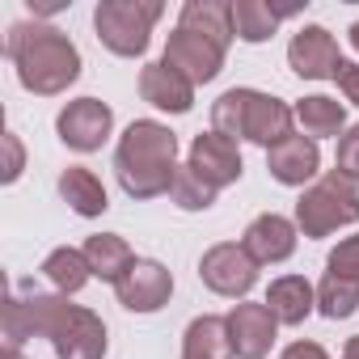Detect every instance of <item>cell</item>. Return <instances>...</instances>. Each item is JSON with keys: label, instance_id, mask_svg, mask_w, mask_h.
<instances>
[{"label": "cell", "instance_id": "1", "mask_svg": "<svg viewBox=\"0 0 359 359\" xmlns=\"http://www.w3.org/2000/svg\"><path fill=\"white\" fill-rule=\"evenodd\" d=\"M5 55L13 60L22 89H30L39 97H60L81 76V51H76V43L64 30L43 26V22H18V26H9Z\"/></svg>", "mask_w": 359, "mask_h": 359}, {"label": "cell", "instance_id": "14", "mask_svg": "<svg viewBox=\"0 0 359 359\" xmlns=\"http://www.w3.org/2000/svg\"><path fill=\"white\" fill-rule=\"evenodd\" d=\"M229 338H233V355L237 359H266L275 338H279V321L266 304H250L241 300L229 313Z\"/></svg>", "mask_w": 359, "mask_h": 359}, {"label": "cell", "instance_id": "30", "mask_svg": "<svg viewBox=\"0 0 359 359\" xmlns=\"http://www.w3.org/2000/svg\"><path fill=\"white\" fill-rule=\"evenodd\" d=\"M22 169H26V152H22V140L13 135V131H5V182H18L22 177Z\"/></svg>", "mask_w": 359, "mask_h": 359}, {"label": "cell", "instance_id": "26", "mask_svg": "<svg viewBox=\"0 0 359 359\" xmlns=\"http://www.w3.org/2000/svg\"><path fill=\"white\" fill-rule=\"evenodd\" d=\"M359 309V279H346V275H321L317 283V313L325 321H342Z\"/></svg>", "mask_w": 359, "mask_h": 359}, {"label": "cell", "instance_id": "3", "mask_svg": "<svg viewBox=\"0 0 359 359\" xmlns=\"http://www.w3.org/2000/svg\"><path fill=\"white\" fill-rule=\"evenodd\" d=\"M292 123L296 110L262 89H229L212 102V131L229 140H250L266 152L292 135Z\"/></svg>", "mask_w": 359, "mask_h": 359}, {"label": "cell", "instance_id": "18", "mask_svg": "<svg viewBox=\"0 0 359 359\" xmlns=\"http://www.w3.org/2000/svg\"><path fill=\"white\" fill-rule=\"evenodd\" d=\"M279 325H304V317L317 309V287L304 279V275H279L262 300Z\"/></svg>", "mask_w": 359, "mask_h": 359}, {"label": "cell", "instance_id": "29", "mask_svg": "<svg viewBox=\"0 0 359 359\" xmlns=\"http://www.w3.org/2000/svg\"><path fill=\"white\" fill-rule=\"evenodd\" d=\"M325 271H330V275L359 279V233H355V237H346V241H338V250H330Z\"/></svg>", "mask_w": 359, "mask_h": 359}, {"label": "cell", "instance_id": "7", "mask_svg": "<svg viewBox=\"0 0 359 359\" xmlns=\"http://www.w3.org/2000/svg\"><path fill=\"white\" fill-rule=\"evenodd\" d=\"M68 296H47L34 287H26V296H9L5 300V351H22L26 338H47Z\"/></svg>", "mask_w": 359, "mask_h": 359}, {"label": "cell", "instance_id": "16", "mask_svg": "<svg viewBox=\"0 0 359 359\" xmlns=\"http://www.w3.org/2000/svg\"><path fill=\"white\" fill-rule=\"evenodd\" d=\"M266 169H271L275 182H283V187H304V182H313L317 169H321V148L304 131L300 135L292 131L283 144H275L266 152Z\"/></svg>", "mask_w": 359, "mask_h": 359}, {"label": "cell", "instance_id": "27", "mask_svg": "<svg viewBox=\"0 0 359 359\" xmlns=\"http://www.w3.org/2000/svg\"><path fill=\"white\" fill-rule=\"evenodd\" d=\"M216 187H208L203 177L191 169V165H177V177H173V187H169V199L182 208V212H208L216 203Z\"/></svg>", "mask_w": 359, "mask_h": 359}, {"label": "cell", "instance_id": "24", "mask_svg": "<svg viewBox=\"0 0 359 359\" xmlns=\"http://www.w3.org/2000/svg\"><path fill=\"white\" fill-rule=\"evenodd\" d=\"M296 123L304 127L309 140L342 135V131H346V110H342V102H334V97H325V93H313V97H300V102H296Z\"/></svg>", "mask_w": 359, "mask_h": 359}, {"label": "cell", "instance_id": "22", "mask_svg": "<svg viewBox=\"0 0 359 359\" xmlns=\"http://www.w3.org/2000/svg\"><path fill=\"white\" fill-rule=\"evenodd\" d=\"M60 195H64V203H68L76 216H85V220H93V216H102V212L110 208L106 187L97 182V173L85 169V165H68V169L60 173Z\"/></svg>", "mask_w": 359, "mask_h": 359}, {"label": "cell", "instance_id": "13", "mask_svg": "<svg viewBox=\"0 0 359 359\" xmlns=\"http://www.w3.org/2000/svg\"><path fill=\"white\" fill-rule=\"evenodd\" d=\"M187 165L203 177L208 187H216V191L233 187L237 177H241V169H245L237 140H229V135H220V131H203V135H195V144H191V161H187Z\"/></svg>", "mask_w": 359, "mask_h": 359}, {"label": "cell", "instance_id": "34", "mask_svg": "<svg viewBox=\"0 0 359 359\" xmlns=\"http://www.w3.org/2000/svg\"><path fill=\"white\" fill-rule=\"evenodd\" d=\"M351 47H355V51H359V22H355V26H351Z\"/></svg>", "mask_w": 359, "mask_h": 359}, {"label": "cell", "instance_id": "12", "mask_svg": "<svg viewBox=\"0 0 359 359\" xmlns=\"http://www.w3.org/2000/svg\"><path fill=\"white\" fill-rule=\"evenodd\" d=\"M287 64L300 81H334L342 68V55L325 26H300L287 43Z\"/></svg>", "mask_w": 359, "mask_h": 359}, {"label": "cell", "instance_id": "21", "mask_svg": "<svg viewBox=\"0 0 359 359\" xmlns=\"http://www.w3.org/2000/svg\"><path fill=\"white\" fill-rule=\"evenodd\" d=\"M81 250H85V258H89L93 279H102V283H118V279L135 266V254H131V245H127L118 233H93Z\"/></svg>", "mask_w": 359, "mask_h": 359}, {"label": "cell", "instance_id": "20", "mask_svg": "<svg viewBox=\"0 0 359 359\" xmlns=\"http://www.w3.org/2000/svg\"><path fill=\"white\" fill-rule=\"evenodd\" d=\"M182 359H233L229 317H216V313L195 317L182 334Z\"/></svg>", "mask_w": 359, "mask_h": 359}, {"label": "cell", "instance_id": "9", "mask_svg": "<svg viewBox=\"0 0 359 359\" xmlns=\"http://www.w3.org/2000/svg\"><path fill=\"white\" fill-rule=\"evenodd\" d=\"M55 131L72 152H97L114 131V110L106 102H97V97H76V102H68L60 110Z\"/></svg>", "mask_w": 359, "mask_h": 359}, {"label": "cell", "instance_id": "23", "mask_svg": "<svg viewBox=\"0 0 359 359\" xmlns=\"http://www.w3.org/2000/svg\"><path fill=\"white\" fill-rule=\"evenodd\" d=\"M43 275L51 279V287H55L60 296H76V292H81V287L93 279L85 250H72V245H60V250H51V254L43 258Z\"/></svg>", "mask_w": 359, "mask_h": 359}, {"label": "cell", "instance_id": "2", "mask_svg": "<svg viewBox=\"0 0 359 359\" xmlns=\"http://www.w3.org/2000/svg\"><path fill=\"white\" fill-rule=\"evenodd\" d=\"M114 173L127 199L169 195L177 177V135L156 118H135L114 148Z\"/></svg>", "mask_w": 359, "mask_h": 359}, {"label": "cell", "instance_id": "5", "mask_svg": "<svg viewBox=\"0 0 359 359\" xmlns=\"http://www.w3.org/2000/svg\"><path fill=\"white\" fill-rule=\"evenodd\" d=\"M161 13H165L161 0H102L93 9V30L106 51L135 60L148 51L152 26L161 22Z\"/></svg>", "mask_w": 359, "mask_h": 359}, {"label": "cell", "instance_id": "11", "mask_svg": "<svg viewBox=\"0 0 359 359\" xmlns=\"http://www.w3.org/2000/svg\"><path fill=\"white\" fill-rule=\"evenodd\" d=\"M114 296L127 313H161L173 296V275L156 258H135V266L114 283Z\"/></svg>", "mask_w": 359, "mask_h": 359}, {"label": "cell", "instance_id": "28", "mask_svg": "<svg viewBox=\"0 0 359 359\" xmlns=\"http://www.w3.org/2000/svg\"><path fill=\"white\" fill-rule=\"evenodd\" d=\"M334 169H338V173H346L351 182H359V123H355V127H346V131L338 135Z\"/></svg>", "mask_w": 359, "mask_h": 359}, {"label": "cell", "instance_id": "15", "mask_svg": "<svg viewBox=\"0 0 359 359\" xmlns=\"http://www.w3.org/2000/svg\"><path fill=\"white\" fill-rule=\"evenodd\" d=\"M296 233H300V229H296L287 216L266 212V216L250 220L241 245H245V254H250L258 266H275V262H287V258L296 254Z\"/></svg>", "mask_w": 359, "mask_h": 359}, {"label": "cell", "instance_id": "17", "mask_svg": "<svg viewBox=\"0 0 359 359\" xmlns=\"http://www.w3.org/2000/svg\"><path fill=\"white\" fill-rule=\"evenodd\" d=\"M140 97L148 106H156V110L187 114L195 106V85L182 72H173L165 60H156V64H144L140 68Z\"/></svg>", "mask_w": 359, "mask_h": 359}, {"label": "cell", "instance_id": "6", "mask_svg": "<svg viewBox=\"0 0 359 359\" xmlns=\"http://www.w3.org/2000/svg\"><path fill=\"white\" fill-rule=\"evenodd\" d=\"M199 279L208 292L229 296V300H245L258 283V262L245 254V245L237 241H220L199 258Z\"/></svg>", "mask_w": 359, "mask_h": 359}, {"label": "cell", "instance_id": "4", "mask_svg": "<svg viewBox=\"0 0 359 359\" xmlns=\"http://www.w3.org/2000/svg\"><path fill=\"white\" fill-rule=\"evenodd\" d=\"M346 224H359V187L346 173L330 169L300 195L296 203V229L304 237H330Z\"/></svg>", "mask_w": 359, "mask_h": 359}, {"label": "cell", "instance_id": "35", "mask_svg": "<svg viewBox=\"0 0 359 359\" xmlns=\"http://www.w3.org/2000/svg\"><path fill=\"white\" fill-rule=\"evenodd\" d=\"M0 359H26L22 351H5V355H0Z\"/></svg>", "mask_w": 359, "mask_h": 359}, {"label": "cell", "instance_id": "33", "mask_svg": "<svg viewBox=\"0 0 359 359\" xmlns=\"http://www.w3.org/2000/svg\"><path fill=\"white\" fill-rule=\"evenodd\" d=\"M338 359H359V334H351L346 342H342V355Z\"/></svg>", "mask_w": 359, "mask_h": 359}, {"label": "cell", "instance_id": "25", "mask_svg": "<svg viewBox=\"0 0 359 359\" xmlns=\"http://www.w3.org/2000/svg\"><path fill=\"white\" fill-rule=\"evenodd\" d=\"M287 13L262 5V0H233V30L241 43H266Z\"/></svg>", "mask_w": 359, "mask_h": 359}, {"label": "cell", "instance_id": "8", "mask_svg": "<svg viewBox=\"0 0 359 359\" xmlns=\"http://www.w3.org/2000/svg\"><path fill=\"white\" fill-rule=\"evenodd\" d=\"M47 338L60 359H106V321L85 304H64Z\"/></svg>", "mask_w": 359, "mask_h": 359}, {"label": "cell", "instance_id": "31", "mask_svg": "<svg viewBox=\"0 0 359 359\" xmlns=\"http://www.w3.org/2000/svg\"><path fill=\"white\" fill-rule=\"evenodd\" d=\"M338 89H342V97L351 102V106H359V64H351V60H342V68H338Z\"/></svg>", "mask_w": 359, "mask_h": 359}, {"label": "cell", "instance_id": "10", "mask_svg": "<svg viewBox=\"0 0 359 359\" xmlns=\"http://www.w3.org/2000/svg\"><path fill=\"white\" fill-rule=\"evenodd\" d=\"M165 64H169L173 72H182L191 85H208V81H216L220 68H224V47L212 43V39H203V34H191V30L177 26V30L165 39Z\"/></svg>", "mask_w": 359, "mask_h": 359}, {"label": "cell", "instance_id": "32", "mask_svg": "<svg viewBox=\"0 0 359 359\" xmlns=\"http://www.w3.org/2000/svg\"><path fill=\"white\" fill-rule=\"evenodd\" d=\"M283 359H330V355H325V346H317V342L300 338V342L283 346Z\"/></svg>", "mask_w": 359, "mask_h": 359}, {"label": "cell", "instance_id": "19", "mask_svg": "<svg viewBox=\"0 0 359 359\" xmlns=\"http://www.w3.org/2000/svg\"><path fill=\"white\" fill-rule=\"evenodd\" d=\"M177 26L191 30V34H203L212 43H220L224 51L237 39V30H233V5H229V0H187Z\"/></svg>", "mask_w": 359, "mask_h": 359}]
</instances>
